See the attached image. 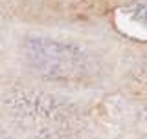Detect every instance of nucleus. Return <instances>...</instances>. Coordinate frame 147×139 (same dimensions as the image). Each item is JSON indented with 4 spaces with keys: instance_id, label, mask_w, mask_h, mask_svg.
Here are the masks:
<instances>
[{
    "instance_id": "obj_1",
    "label": "nucleus",
    "mask_w": 147,
    "mask_h": 139,
    "mask_svg": "<svg viewBox=\"0 0 147 139\" xmlns=\"http://www.w3.org/2000/svg\"><path fill=\"white\" fill-rule=\"evenodd\" d=\"M2 106L33 139H90L79 106L48 92L11 90L2 97Z\"/></svg>"
},
{
    "instance_id": "obj_2",
    "label": "nucleus",
    "mask_w": 147,
    "mask_h": 139,
    "mask_svg": "<svg viewBox=\"0 0 147 139\" xmlns=\"http://www.w3.org/2000/svg\"><path fill=\"white\" fill-rule=\"evenodd\" d=\"M20 51L26 66L48 82L85 84L92 82L99 73L94 55L72 40L48 35H28L22 40Z\"/></svg>"
},
{
    "instance_id": "obj_3",
    "label": "nucleus",
    "mask_w": 147,
    "mask_h": 139,
    "mask_svg": "<svg viewBox=\"0 0 147 139\" xmlns=\"http://www.w3.org/2000/svg\"><path fill=\"white\" fill-rule=\"evenodd\" d=\"M114 29L136 42H147V0H129L114 9Z\"/></svg>"
},
{
    "instance_id": "obj_4",
    "label": "nucleus",
    "mask_w": 147,
    "mask_h": 139,
    "mask_svg": "<svg viewBox=\"0 0 147 139\" xmlns=\"http://www.w3.org/2000/svg\"><path fill=\"white\" fill-rule=\"evenodd\" d=\"M140 126H142V132L147 136V104L144 106V110L140 114Z\"/></svg>"
},
{
    "instance_id": "obj_5",
    "label": "nucleus",
    "mask_w": 147,
    "mask_h": 139,
    "mask_svg": "<svg viewBox=\"0 0 147 139\" xmlns=\"http://www.w3.org/2000/svg\"><path fill=\"white\" fill-rule=\"evenodd\" d=\"M0 139H17L15 136H13V134H9L6 128H2L0 126Z\"/></svg>"
}]
</instances>
